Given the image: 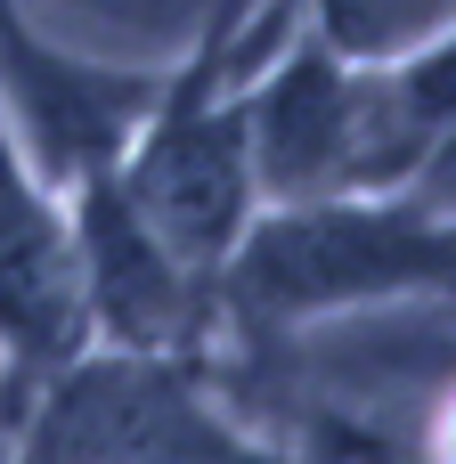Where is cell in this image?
Segmentation results:
<instances>
[{"instance_id": "obj_1", "label": "cell", "mask_w": 456, "mask_h": 464, "mask_svg": "<svg viewBox=\"0 0 456 464\" xmlns=\"http://www.w3.org/2000/svg\"><path fill=\"white\" fill-rule=\"evenodd\" d=\"M228 302L261 326L416 294V285H456V228L432 212H392V204H294L261 228L237 237Z\"/></svg>"}, {"instance_id": "obj_2", "label": "cell", "mask_w": 456, "mask_h": 464, "mask_svg": "<svg viewBox=\"0 0 456 464\" xmlns=\"http://www.w3.org/2000/svg\"><path fill=\"white\" fill-rule=\"evenodd\" d=\"M131 212L196 269L220 277V261L245 237L253 212V147H245V106H212L204 73L179 82V98H155L139 139L114 163Z\"/></svg>"}, {"instance_id": "obj_3", "label": "cell", "mask_w": 456, "mask_h": 464, "mask_svg": "<svg viewBox=\"0 0 456 464\" xmlns=\"http://www.w3.org/2000/svg\"><path fill=\"white\" fill-rule=\"evenodd\" d=\"M33 464H261L245 440L220 432V416L188 392L179 367L114 351L98 367H73L41 424Z\"/></svg>"}, {"instance_id": "obj_4", "label": "cell", "mask_w": 456, "mask_h": 464, "mask_svg": "<svg viewBox=\"0 0 456 464\" xmlns=\"http://www.w3.org/2000/svg\"><path fill=\"white\" fill-rule=\"evenodd\" d=\"M245 147H253V188H277L294 204L335 196V188H383L367 65L302 33L294 57L245 98Z\"/></svg>"}, {"instance_id": "obj_5", "label": "cell", "mask_w": 456, "mask_h": 464, "mask_svg": "<svg viewBox=\"0 0 456 464\" xmlns=\"http://www.w3.org/2000/svg\"><path fill=\"white\" fill-rule=\"evenodd\" d=\"M155 82L147 73H122V65H98V57H73L57 41H41L16 0H0V114H16L24 147H33V171L49 179H90V171H114L122 147L139 139V122L155 114Z\"/></svg>"}, {"instance_id": "obj_6", "label": "cell", "mask_w": 456, "mask_h": 464, "mask_svg": "<svg viewBox=\"0 0 456 464\" xmlns=\"http://www.w3.org/2000/svg\"><path fill=\"white\" fill-rule=\"evenodd\" d=\"M73 269H82V310L114 334V351H171L196 326V269L131 212L114 171L82 179V212H73Z\"/></svg>"}, {"instance_id": "obj_7", "label": "cell", "mask_w": 456, "mask_h": 464, "mask_svg": "<svg viewBox=\"0 0 456 464\" xmlns=\"http://www.w3.org/2000/svg\"><path fill=\"white\" fill-rule=\"evenodd\" d=\"M82 326H90V310H82L73 228L41 196L24 147L8 139V114H0V351L24 375H41L82 351Z\"/></svg>"}, {"instance_id": "obj_8", "label": "cell", "mask_w": 456, "mask_h": 464, "mask_svg": "<svg viewBox=\"0 0 456 464\" xmlns=\"http://www.w3.org/2000/svg\"><path fill=\"white\" fill-rule=\"evenodd\" d=\"M456 24V0H310V33L351 65H392Z\"/></svg>"}, {"instance_id": "obj_9", "label": "cell", "mask_w": 456, "mask_h": 464, "mask_svg": "<svg viewBox=\"0 0 456 464\" xmlns=\"http://www.w3.org/2000/svg\"><path fill=\"white\" fill-rule=\"evenodd\" d=\"M416 171H424V188H432L441 204H456V122L441 130V147H432V155H424Z\"/></svg>"}]
</instances>
